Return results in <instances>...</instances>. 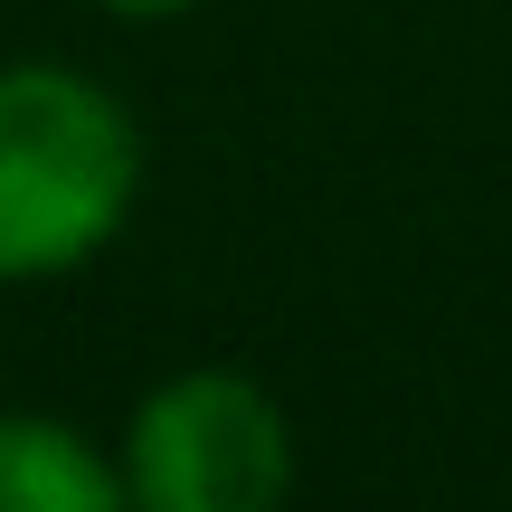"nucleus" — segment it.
Here are the masks:
<instances>
[{"instance_id": "obj_4", "label": "nucleus", "mask_w": 512, "mask_h": 512, "mask_svg": "<svg viewBox=\"0 0 512 512\" xmlns=\"http://www.w3.org/2000/svg\"><path fill=\"white\" fill-rule=\"evenodd\" d=\"M86 10H105V19H181L200 0H86Z\"/></svg>"}, {"instance_id": "obj_3", "label": "nucleus", "mask_w": 512, "mask_h": 512, "mask_svg": "<svg viewBox=\"0 0 512 512\" xmlns=\"http://www.w3.org/2000/svg\"><path fill=\"white\" fill-rule=\"evenodd\" d=\"M124 465L48 408H0V512H114Z\"/></svg>"}, {"instance_id": "obj_1", "label": "nucleus", "mask_w": 512, "mask_h": 512, "mask_svg": "<svg viewBox=\"0 0 512 512\" xmlns=\"http://www.w3.org/2000/svg\"><path fill=\"white\" fill-rule=\"evenodd\" d=\"M143 200V133L124 95L57 57L0 67V285L95 266Z\"/></svg>"}, {"instance_id": "obj_2", "label": "nucleus", "mask_w": 512, "mask_h": 512, "mask_svg": "<svg viewBox=\"0 0 512 512\" xmlns=\"http://www.w3.org/2000/svg\"><path fill=\"white\" fill-rule=\"evenodd\" d=\"M114 465L143 512H275L294 494V418L247 370H171L133 399Z\"/></svg>"}]
</instances>
